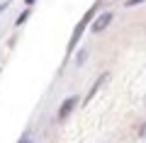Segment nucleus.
Instances as JSON below:
<instances>
[{
  "mask_svg": "<svg viewBox=\"0 0 146 143\" xmlns=\"http://www.w3.org/2000/svg\"><path fill=\"white\" fill-rule=\"evenodd\" d=\"M80 102H83V97H80V95H68V97L63 100L61 104H58V109H56V119H58V121L68 119L73 112H76V107H78Z\"/></svg>",
  "mask_w": 146,
  "mask_h": 143,
  "instance_id": "f03ea898",
  "label": "nucleus"
},
{
  "mask_svg": "<svg viewBox=\"0 0 146 143\" xmlns=\"http://www.w3.org/2000/svg\"><path fill=\"white\" fill-rule=\"evenodd\" d=\"M0 71H3V61H0Z\"/></svg>",
  "mask_w": 146,
  "mask_h": 143,
  "instance_id": "9b49d317",
  "label": "nucleus"
},
{
  "mask_svg": "<svg viewBox=\"0 0 146 143\" xmlns=\"http://www.w3.org/2000/svg\"><path fill=\"white\" fill-rule=\"evenodd\" d=\"M29 17H32V7H25V10H22L20 15H17V20H15V27H22L27 20H29Z\"/></svg>",
  "mask_w": 146,
  "mask_h": 143,
  "instance_id": "39448f33",
  "label": "nucleus"
},
{
  "mask_svg": "<svg viewBox=\"0 0 146 143\" xmlns=\"http://www.w3.org/2000/svg\"><path fill=\"white\" fill-rule=\"evenodd\" d=\"M141 3H146V0H124V7H136Z\"/></svg>",
  "mask_w": 146,
  "mask_h": 143,
  "instance_id": "0eeeda50",
  "label": "nucleus"
},
{
  "mask_svg": "<svg viewBox=\"0 0 146 143\" xmlns=\"http://www.w3.org/2000/svg\"><path fill=\"white\" fill-rule=\"evenodd\" d=\"M7 5H10V0H5V3H0V15H3V12L7 10Z\"/></svg>",
  "mask_w": 146,
  "mask_h": 143,
  "instance_id": "1a4fd4ad",
  "label": "nucleus"
},
{
  "mask_svg": "<svg viewBox=\"0 0 146 143\" xmlns=\"http://www.w3.org/2000/svg\"><path fill=\"white\" fill-rule=\"evenodd\" d=\"M112 20H115V12H110V10L98 12V15L93 17V22H90V27H88V29L93 32V34H102V32L107 29L110 24H112Z\"/></svg>",
  "mask_w": 146,
  "mask_h": 143,
  "instance_id": "7ed1b4c3",
  "label": "nucleus"
},
{
  "mask_svg": "<svg viewBox=\"0 0 146 143\" xmlns=\"http://www.w3.org/2000/svg\"><path fill=\"white\" fill-rule=\"evenodd\" d=\"M100 7H102V0L93 3V5L85 10V15L80 17L76 24H73V32H71V36H68V44H66V58H63V63H68V61H71V56L76 53V49H78L80 39H83V34L88 32V27H90V22H93V17L100 12Z\"/></svg>",
  "mask_w": 146,
  "mask_h": 143,
  "instance_id": "f257e3e1",
  "label": "nucleus"
},
{
  "mask_svg": "<svg viewBox=\"0 0 146 143\" xmlns=\"http://www.w3.org/2000/svg\"><path fill=\"white\" fill-rule=\"evenodd\" d=\"M73 56H76V66H80V63L85 61V56H88V51H85V49H78Z\"/></svg>",
  "mask_w": 146,
  "mask_h": 143,
  "instance_id": "423d86ee",
  "label": "nucleus"
},
{
  "mask_svg": "<svg viewBox=\"0 0 146 143\" xmlns=\"http://www.w3.org/2000/svg\"><path fill=\"white\" fill-rule=\"evenodd\" d=\"M36 5V0H25V7H34Z\"/></svg>",
  "mask_w": 146,
  "mask_h": 143,
  "instance_id": "9d476101",
  "label": "nucleus"
},
{
  "mask_svg": "<svg viewBox=\"0 0 146 143\" xmlns=\"http://www.w3.org/2000/svg\"><path fill=\"white\" fill-rule=\"evenodd\" d=\"M105 82H107V73H102V75H100V78H98V80H95V82H93V87H90V90H88V95H85V97H83V104H88V102H90V100H93V97H95V95H98V90H100V87H102V85H105Z\"/></svg>",
  "mask_w": 146,
  "mask_h": 143,
  "instance_id": "20e7f679",
  "label": "nucleus"
},
{
  "mask_svg": "<svg viewBox=\"0 0 146 143\" xmlns=\"http://www.w3.org/2000/svg\"><path fill=\"white\" fill-rule=\"evenodd\" d=\"M17 143H32V136L29 133H22V136L17 138Z\"/></svg>",
  "mask_w": 146,
  "mask_h": 143,
  "instance_id": "6e6552de",
  "label": "nucleus"
}]
</instances>
